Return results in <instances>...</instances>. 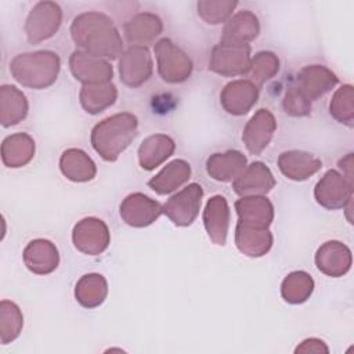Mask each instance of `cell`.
<instances>
[{
	"label": "cell",
	"mask_w": 354,
	"mask_h": 354,
	"mask_svg": "<svg viewBox=\"0 0 354 354\" xmlns=\"http://www.w3.org/2000/svg\"><path fill=\"white\" fill-rule=\"evenodd\" d=\"M71 36L82 51L100 58L116 59L124 51L122 36L112 18L100 11L76 15L71 24Z\"/></svg>",
	"instance_id": "1"
},
{
	"label": "cell",
	"mask_w": 354,
	"mask_h": 354,
	"mask_svg": "<svg viewBox=\"0 0 354 354\" xmlns=\"http://www.w3.org/2000/svg\"><path fill=\"white\" fill-rule=\"evenodd\" d=\"M138 131V119L130 112H120L105 118L91 130V145L106 162H115L131 144Z\"/></svg>",
	"instance_id": "2"
},
{
	"label": "cell",
	"mask_w": 354,
	"mask_h": 354,
	"mask_svg": "<svg viewBox=\"0 0 354 354\" xmlns=\"http://www.w3.org/2000/svg\"><path fill=\"white\" fill-rule=\"evenodd\" d=\"M61 69L57 53L40 50L15 55L10 62L12 77L24 87L43 90L55 83Z\"/></svg>",
	"instance_id": "3"
},
{
	"label": "cell",
	"mask_w": 354,
	"mask_h": 354,
	"mask_svg": "<svg viewBox=\"0 0 354 354\" xmlns=\"http://www.w3.org/2000/svg\"><path fill=\"white\" fill-rule=\"evenodd\" d=\"M159 76L166 83L185 82L194 69L191 58L169 37H163L153 46Z\"/></svg>",
	"instance_id": "4"
},
{
	"label": "cell",
	"mask_w": 354,
	"mask_h": 354,
	"mask_svg": "<svg viewBox=\"0 0 354 354\" xmlns=\"http://www.w3.org/2000/svg\"><path fill=\"white\" fill-rule=\"evenodd\" d=\"M250 51L249 44L218 43L210 51L209 69L227 77L248 75L252 61Z\"/></svg>",
	"instance_id": "5"
},
{
	"label": "cell",
	"mask_w": 354,
	"mask_h": 354,
	"mask_svg": "<svg viewBox=\"0 0 354 354\" xmlns=\"http://www.w3.org/2000/svg\"><path fill=\"white\" fill-rule=\"evenodd\" d=\"M62 22V10L54 1H39L30 10L25 22V35L29 43L37 44L53 37Z\"/></svg>",
	"instance_id": "6"
},
{
	"label": "cell",
	"mask_w": 354,
	"mask_h": 354,
	"mask_svg": "<svg viewBox=\"0 0 354 354\" xmlns=\"http://www.w3.org/2000/svg\"><path fill=\"white\" fill-rule=\"evenodd\" d=\"M203 189L199 184L192 183L171 195L163 205V214L178 227L191 225L199 214Z\"/></svg>",
	"instance_id": "7"
},
{
	"label": "cell",
	"mask_w": 354,
	"mask_h": 354,
	"mask_svg": "<svg viewBox=\"0 0 354 354\" xmlns=\"http://www.w3.org/2000/svg\"><path fill=\"white\" fill-rule=\"evenodd\" d=\"M314 198L328 210L344 209L353 202V183L342 173L328 170L314 187Z\"/></svg>",
	"instance_id": "8"
},
{
	"label": "cell",
	"mask_w": 354,
	"mask_h": 354,
	"mask_svg": "<svg viewBox=\"0 0 354 354\" xmlns=\"http://www.w3.org/2000/svg\"><path fill=\"white\" fill-rule=\"evenodd\" d=\"M73 246L88 256H97L105 252L111 242L108 225L97 217H84L77 221L72 230Z\"/></svg>",
	"instance_id": "9"
},
{
	"label": "cell",
	"mask_w": 354,
	"mask_h": 354,
	"mask_svg": "<svg viewBox=\"0 0 354 354\" xmlns=\"http://www.w3.org/2000/svg\"><path fill=\"white\" fill-rule=\"evenodd\" d=\"M153 72L152 57L147 47H129L119 57V76L123 84L140 87Z\"/></svg>",
	"instance_id": "10"
},
{
	"label": "cell",
	"mask_w": 354,
	"mask_h": 354,
	"mask_svg": "<svg viewBox=\"0 0 354 354\" xmlns=\"http://www.w3.org/2000/svg\"><path fill=\"white\" fill-rule=\"evenodd\" d=\"M119 213L127 225L142 228L159 218L163 213V205L141 192H133L122 201Z\"/></svg>",
	"instance_id": "11"
},
{
	"label": "cell",
	"mask_w": 354,
	"mask_h": 354,
	"mask_svg": "<svg viewBox=\"0 0 354 354\" xmlns=\"http://www.w3.org/2000/svg\"><path fill=\"white\" fill-rule=\"evenodd\" d=\"M69 68L76 80L83 84L108 83L112 80V65L105 59L82 50H75L69 57Z\"/></svg>",
	"instance_id": "12"
},
{
	"label": "cell",
	"mask_w": 354,
	"mask_h": 354,
	"mask_svg": "<svg viewBox=\"0 0 354 354\" xmlns=\"http://www.w3.org/2000/svg\"><path fill=\"white\" fill-rule=\"evenodd\" d=\"M259 100V87L249 79H238L227 83L220 93L223 109L234 116L246 115Z\"/></svg>",
	"instance_id": "13"
},
{
	"label": "cell",
	"mask_w": 354,
	"mask_h": 354,
	"mask_svg": "<svg viewBox=\"0 0 354 354\" xmlns=\"http://www.w3.org/2000/svg\"><path fill=\"white\" fill-rule=\"evenodd\" d=\"M275 130L277 120L274 115L268 109L261 108L243 127L242 141L252 155H260L272 140Z\"/></svg>",
	"instance_id": "14"
},
{
	"label": "cell",
	"mask_w": 354,
	"mask_h": 354,
	"mask_svg": "<svg viewBox=\"0 0 354 354\" xmlns=\"http://www.w3.org/2000/svg\"><path fill=\"white\" fill-rule=\"evenodd\" d=\"M317 268L332 278L346 275L353 264L351 250L340 241H328L322 243L315 252Z\"/></svg>",
	"instance_id": "15"
},
{
	"label": "cell",
	"mask_w": 354,
	"mask_h": 354,
	"mask_svg": "<svg viewBox=\"0 0 354 354\" xmlns=\"http://www.w3.org/2000/svg\"><path fill=\"white\" fill-rule=\"evenodd\" d=\"M337 82V76L329 68L324 65H307L299 71L296 87L311 102L329 93Z\"/></svg>",
	"instance_id": "16"
},
{
	"label": "cell",
	"mask_w": 354,
	"mask_h": 354,
	"mask_svg": "<svg viewBox=\"0 0 354 354\" xmlns=\"http://www.w3.org/2000/svg\"><path fill=\"white\" fill-rule=\"evenodd\" d=\"M275 184L277 181L267 165L263 162H253L232 181V188L239 196H254L267 195Z\"/></svg>",
	"instance_id": "17"
},
{
	"label": "cell",
	"mask_w": 354,
	"mask_h": 354,
	"mask_svg": "<svg viewBox=\"0 0 354 354\" xmlns=\"http://www.w3.org/2000/svg\"><path fill=\"white\" fill-rule=\"evenodd\" d=\"M26 268L36 275H47L57 270L59 264V253L57 246L43 238L30 241L22 253Z\"/></svg>",
	"instance_id": "18"
},
{
	"label": "cell",
	"mask_w": 354,
	"mask_h": 354,
	"mask_svg": "<svg viewBox=\"0 0 354 354\" xmlns=\"http://www.w3.org/2000/svg\"><path fill=\"white\" fill-rule=\"evenodd\" d=\"M162 19L153 12H138L123 26L126 41L130 47H147L162 33Z\"/></svg>",
	"instance_id": "19"
},
{
	"label": "cell",
	"mask_w": 354,
	"mask_h": 354,
	"mask_svg": "<svg viewBox=\"0 0 354 354\" xmlns=\"http://www.w3.org/2000/svg\"><path fill=\"white\" fill-rule=\"evenodd\" d=\"M235 210L238 223L248 227L268 228L274 220V206L264 195L241 196L235 202Z\"/></svg>",
	"instance_id": "20"
},
{
	"label": "cell",
	"mask_w": 354,
	"mask_h": 354,
	"mask_svg": "<svg viewBox=\"0 0 354 354\" xmlns=\"http://www.w3.org/2000/svg\"><path fill=\"white\" fill-rule=\"evenodd\" d=\"M203 225L214 245H225L230 227V206L223 195L212 196L203 210Z\"/></svg>",
	"instance_id": "21"
},
{
	"label": "cell",
	"mask_w": 354,
	"mask_h": 354,
	"mask_svg": "<svg viewBox=\"0 0 354 354\" xmlns=\"http://www.w3.org/2000/svg\"><path fill=\"white\" fill-rule=\"evenodd\" d=\"M321 167V159L306 151L292 149L278 156V169L286 178L293 181H304L319 171Z\"/></svg>",
	"instance_id": "22"
},
{
	"label": "cell",
	"mask_w": 354,
	"mask_h": 354,
	"mask_svg": "<svg viewBox=\"0 0 354 354\" xmlns=\"http://www.w3.org/2000/svg\"><path fill=\"white\" fill-rule=\"evenodd\" d=\"M260 33L259 18L249 10H242L232 14L224 28L220 43L225 44H248Z\"/></svg>",
	"instance_id": "23"
},
{
	"label": "cell",
	"mask_w": 354,
	"mask_h": 354,
	"mask_svg": "<svg viewBox=\"0 0 354 354\" xmlns=\"http://www.w3.org/2000/svg\"><path fill=\"white\" fill-rule=\"evenodd\" d=\"M246 163V156L236 149L217 152L207 158L206 173L216 181L228 183L234 181L242 173L248 166Z\"/></svg>",
	"instance_id": "24"
},
{
	"label": "cell",
	"mask_w": 354,
	"mask_h": 354,
	"mask_svg": "<svg viewBox=\"0 0 354 354\" xmlns=\"http://www.w3.org/2000/svg\"><path fill=\"white\" fill-rule=\"evenodd\" d=\"M274 238L268 228H254L236 223L235 245L238 250L249 257H261L270 252Z\"/></svg>",
	"instance_id": "25"
},
{
	"label": "cell",
	"mask_w": 354,
	"mask_h": 354,
	"mask_svg": "<svg viewBox=\"0 0 354 354\" xmlns=\"http://www.w3.org/2000/svg\"><path fill=\"white\" fill-rule=\"evenodd\" d=\"M176 149L174 140L167 134H152L138 147V163L144 170H153L169 159Z\"/></svg>",
	"instance_id": "26"
},
{
	"label": "cell",
	"mask_w": 354,
	"mask_h": 354,
	"mask_svg": "<svg viewBox=\"0 0 354 354\" xmlns=\"http://www.w3.org/2000/svg\"><path fill=\"white\" fill-rule=\"evenodd\" d=\"M191 177V166L184 159L167 163L156 176L148 181V187L159 195H167L184 185Z\"/></svg>",
	"instance_id": "27"
},
{
	"label": "cell",
	"mask_w": 354,
	"mask_h": 354,
	"mask_svg": "<svg viewBox=\"0 0 354 354\" xmlns=\"http://www.w3.org/2000/svg\"><path fill=\"white\" fill-rule=\"evenodd\" d=\"M29 111L25 94L11 84L0 87V123L3 127H10L22 122Z\"/></svg>",
	"instance_id": "28"
},
{
	"label": "cell",
	"mask_w": 354,
	"mask_h": 354,
	"mask_svg": "<svg viewBox=\"0 0 354 354\" xmlns=\"http://www.w3.org/2000/svg\"><path fill=\"white\" fill-rule=\"evenodd\" d=\"M61 173L71 181L86 183L95 177L97 167L93 159L82 149L69 148L59 158Z\"/></svg>",
	"instance_id": "29"
},
{
	"label": "cell",
	"mask_w": 354,
	"mask_h": 354,
	"mask_svg": "<svg viewBox=\"0 0 354 354\" xmlns=\"http://www.w3.org/2000/svg\"><path fill=\"white\" fill-rule=\"evenodd\" d=\"M35 156V141L26 133H15L3 140L1 160L4 166L18 169L28 165Z\"/></svg>",
	"instance_id": "30"
},
{
	"label": "cell",
	"mask_w": 354,
	"mask_h": 354,
	"mask_svg": "<svg viewBox=\"0 0 354 354\" xmlns=\"http://www.w3.org/2000/svg\"><path fill=\"white\" fill-rule=\"evenodd\" d=\"M118 98V88L112 82L97 83V84H83L79 93V101L82 108L91 115H97L111 105L115 104Z\"/></svg>",
	"instance_id": "31"
},
{
	"label": "cell",
	"mask_w": 354,
	"mask_h": 354,
	"mask_svg": "<svg viewBox=\"0 0 354 354\" xmlns=\"http://www.w3.org/2000/svg\"><path fill=\"white\" fill-rule=\"evenodd\" d=\"M108 295V282L104 275L91 272L83 275L75 286L76 301L84 308H95L101 306Z\"/></svg>",
	"instance_id": "32"
},
{
	"label": "cell",
	"mask_w": 354,
	"mask_h": 354,
	"mask_svg": "<svg viewBox=\"0 0 354 354\" xmlns=\"http://www.w3.org/2000/svg\"><path fill=\"white\" fill-rule=\"evenodd\" d=\"M314 290V279L306 271L288 274L281 283V296L289 304H301L310 299Z\"/></svg>",
	"instance_id": "33"
},
{
	"label": "cell",
	"mask_w": 354,
	"mask_h": 354,
	"mask_svg": "<svg viewBox=\"0 0 354 354\" xmlns=\"http://www.w3.org/2000/svg\"><path fill=\"white\" fill-rule=\"evenodd\" d=\"M24 315L19 307L10 300L0 303V340L1 344L14 342L22 330Z\"/></svg>",
	"instance_id": "34"
},
{
	"label": "cell",
	"mask_w": 354,
	"mask_h": 354,
	"mask_svg": "<svg viewBox=\"0 0 354 354\" xmlns=\"http://www.w3.org/2000/svg\"><path fill=\"white\" fill-rule=\"evenodd\" d=\"M329 113L339 123L353 127L354 124V90L351 84L337 88L329 102Z\"/></svg>",
	"instance_id": "35"
},
{
	"label": "cell",
	"mask_w": 354,
	"mask_h": 354,
	"mask_svg": "<svg viewBox=\"0 0 354 354\" xmlns=\"http://www.w3.org/2000/svg\"><path fill=\"white\" fill-rule=\"evenodd\" d=\"M279 71V59L271 51H259L250 61V79L256 86L271 80Z\"/></svg>",
	"instance_id": "36"
},
{
	"label": "cell",
	"mask_w": 354,
	"mask_h": 354,
	"mask_svg": "<svg viewBox=\"0 0 354 354\" xmlns=\"http://www.w3.org/2000/svg\"><path fill=\"white\" fill-rule=\"evenodd\" d=\"M238 3L232 0H201L196 3L198 15L209 25L227 22L236 8Z\"/></svg>",
	"instance_id": "37"
},
{
	"label": "cell",
	"mask_w": 354,
	"mask_h": 354,
	"mask_svg": "<svg viewBox=\"0 0 354 354\" xmlns=\"http://www.w3.org/2000/svg\"><path fill=\"white\" fill-rule=\"evenodd\" d=\"M282 108L285 113L293 118H303L311 113V102L301 94V91L296 86L288 87L282 100Z\"/></svg>",
	"instance_id": "38"
},
{
	"label": "cell",
	"mask_w": 354,
	"mask_h": 354,
	"mask_svg": "<svg viewBox=\"0 0 354 354\" xmlns=\"http://www.w3.org/2000/svg\"><path fill=\"white\" fill-rule=\"evenodd\" d=\"M295 353H303V354H308V353H314V354H328L329 348L325 344L324 340L318 339V337H308L304 339L296 348Z\"/></svg>",
	"instance_id": "39"
},
{
	"label": "cell",
	"mask_w": 354,
	"mask_h": 354,
	"mask_svg": "<svg viewBox=\"0 0 354 354\" xmlns=\"http://www.w3.org/2000/svg\"><path fill=\"white\" fill-rule=\"evenodd\" d=\"M353 153H347L339 160V167L343 170V176L353 183Z\"/></svg>",
	"instance_id": "40"
}]
</instances>
